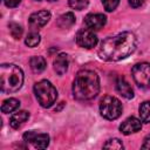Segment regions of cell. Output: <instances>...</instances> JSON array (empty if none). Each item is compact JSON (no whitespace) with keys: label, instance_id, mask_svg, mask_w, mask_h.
Returning a JSON list of instances; mask_svg holds the SVG:
<instances>
[{"label":"cell","instance_id":"cell-18","mask_svg":"<svg viewBox=\"0 0 150 150\" xmlns=\"http://www.w3.org/2000/svg\"><path fill=\"white\" fill-rule=\"evenodd\" d=\"M139 117L144 123H150V101H145L139 105Z\"/></svg>","mask_w":150,"mask_h":150},{"label":"cell","instance_id":"cell-24","mask_svg":"<svg viewBox=\"0 0 150 150\" xmlns=\"http://www.w3.org/2000/svg\"><path fill=\"white\" fill-rule=\"evenodd\" d=\"M143 4H144V0H129V5L131 7H134V8L141 7Z\"/></svg>","mask_w":150,"mask_h":150},{"label":"cell","instance_id":"cell-27","mask_svg":"<svg viewBox=\"0 0 150 150\" xmlns=\"http://www.w3.org/2000/svg\"><path fill=\"white\" fill-rule=\"evenodd\" d=\"M48 1H56V0H48Z\"/></svg>","mask_w":150,"mask_h":150},{"label":"cell","instance_id":"cell-21","mask_svg":"<svg viewBox=\"0 0 150 150\" xmlns=\"http://www.w3.org/2000/svg\"><path fill=\"white\" fill-rule=\"evenodd\" d=\"M103 148L105 149H123V144L118 138H111L109 141H107L103 144Z\"/></svg>","mask_w":150,"mask_h":150},{"label":"cell","instance_id":"cell-9","mask_svg":"<svg viewBox=\"0 0 150 150\" xmlns=\"http://www.w3.org/2000/svg\"><path fill=\"white\" fill-rule=\"evenodd\" d=\"M105 22H107L105 15L100 14V13H90L84 18L86 27L91 30H98V29L103 28Z\"/></svg>","mask_w":150,"mask_h":150},{"label":"cell","instance_id":"cell-6","mask_svg":"<svg viewBox=\"0 0 150 150\" xmlns=\"http://www.w3.org/2000/svg\"><path fill=\"white\" fill-rule=\"evenodd\" d=\"M132 79L142 89H150V63L141 62L132 67Z\"/></svg>","mask_w":150,"mask_h":150},{"label":"cell","instance_id":"cell-19","mask_svg":"<svg viewBox=\"0 0 150 150\" xmlns=\"http://www.w3.org/2000/svg\"><path fill=\"white\" fill-rule=\"evenodd\" d=\"M25 42H26V45H27L28 47H35V46H38L39 42H40V35H39V33H36V32H30V33L27 35Z\"/></svg>","mask_w":150,"mask_h":150},{"label":"cell","instance_id":"cell-2","mask_svg":"<svg viewBox=\"0 0 150 150\" xmlns=\"http://www.w3.org/2000/svg\"><path fill=\"white\" fill-rule=\"evenodd\" d=\"M100 91V79L94 70H80L73 82V95L76 100L87 101L94 98Z\"/></svg>","mask_w":150,"mask_h":150},{"label":"cell","instance_id":"cell-22","mask_svg":"<svg viewBox=\"0 0 150 150\" xmlns=\"http://www.w3.org/2000/svg\"><path fill=\"white\" fill-rule=\"evenodd\" d=\"M88 2H89V0H69V6L74 9L81 11L87 7Z\"/></svg>","mask_w":150,"mask_h":150},{"label":"cell","instance_id":"cell-17","mask_svg":"<svg viewBox=\"0 0 150 150\" xmlns=\"http://www.w3.org/2000/svg\"><path fill=\"white\" fill-rule=\"evenodd\" d=\"M20 105V102L16 98H7L1 104V111L4 114H9L15 111Z\"/></svg>","mask_w":150,"mask_h":150},{"label":"cell","instance_id":"cell-15","mask_svg":"<svg viewBox=\"0 0 150 150\" xmlns=\"http://www.w3.org/2000/svg\"><path fill=\"white\" fill-rule=\"evenodd\" d=\"M74 23H75V16L71 12L64 13L57 19V26L60 28H63V29H67V28L71 27Z\"/></svg>","mask_w":150,"mask_h":150},{"label":"cell","instance_id":"cell-11","mask_svg":"<svg viewBox=\"0 0 150 150\" xmlns=\"http://www.w3.org/2000/svg\"><path fill=\"white\" fill-rule=\"evenodd\" d=\"M141 128H142L141 120L131 116V117L127 118L124 122H122V124L120 125V131L122 134H124V135H130V134L139 131Z\"/></svg>","mask_w":150,"mask_h":150},{"label":"cell","instance_id":"cell-8","mask_svg":"<svg viewBox=\"0 0 150 150\" xmlns=\"http://www.w3.org/2000/svg\"><path fill=\"white\" fill-rule=\"evenodd\" d=\"M23 141L30 143L36 149H45L49 144V136L47 134L38 132L35 130H30L23 134Z\"/></svg>","mask_w":150,"mask_h":150},{"label":"cell","instance_id":"cell-26","mask_svg":"<svg viewBox=\"0 0 150 150\" xmlns=\"http://www.w3.org/2000/svg\"><path fill=\"white\" fill-rule=\"evenodd\" d=\"M142 148L143 149H150V134L145 136V138L143 141V144H142Z\"/></svg>","mask_w":150,"mask_h":150},{"label":"cell","instance_id":"cell-25","mask_svg":"<svg viewBox=\"0 0 150 150\" xmlns=\"http://www.w3.org/2000/svg\"><path fill=\"white\" fill-rule=\"evenodd\" d=\"M4 1L7 7H16L21 2V0H4Z\"/></svg>","mask_w":150,"mask_h":150},{"label":"cell","instance_id":"cell-10","mask_svg":"<svg viewBox=\"0 0 150 150\" xmlns=\"http://www.w3.org/2000/svg\"><path fill=\"white\" fill-rule=\"evenodd\" d=\"M50 19V13L48 11H39L33 13L29 16V26L32 29H39L41 27H43Z\"/></svg>","mask_w":150,"mask_h":150},{"label":"cell","instance_id":"cell-20","mask_svg":"<svg viewBox=\"0 0 150 150\" xmlns=\"http://www.w3.org/2000/svg\"><path fill=\"white\" fill-rule=\"evenodd\" d=\"M8 28H9V33H11V35L14 38V39H20L21 38V35H22V27L20 26V25H18V23H15V22H11L9 25H8Z\"/></svg>","mask_w":150,"mask_h":150},{"label":"cell","instance_id":"cell-3","mask_svg":"<svg viewBox=\"0 0 150 150\" xmlns=\"http://www.w3.org/2000/svg\"><path fill=\"white\" fill-rule=\"evenodd\" d=\"M23 83V73L21 68L13 63H4L0 67V86L5 94L18 91Z\"/></svg>","mask_w":150,"mask_h":150},{"label":"cell","instance_id":"cell-28","mask_svg":"<svg viewBox=\"0 0 150 150\" xmlns=\"http://www.w3.org/2000/svg\"><path fill=\"white\" fill-rule=\"evenodd\" d=\"M35 1H41V0H35Z\"/></svg>","mask_w":150,"mask_h":150},{"label":"cell","instance_id":"cell-4","mask_svg":"<svg viewBox=\"0 0 150 150\" xmlns=\"http://www.w3.org/2000/svg\"><path fill=\"white\" fill-rule=\"evenodd\" d=\"M34 93L38 102L43 108L52 107L57 98V90L47 80H41L34 84Z\"/></svg>","mask_w":150,"mask_h":150},{"label":"cell","instance_id":"cell-1","mask_svg":"<svg viewBox=\"0 0 150 150\" xmlns=\"http://www.w3.org/2000/svg\"><path fill=\"white\" fill-rule=\"evenodd\" d=\"M136 46L137 39L135 34L123 32L103 40L98 48V55L104 61H120L131 55Z\"/></svg>","mask_w":150,"mask_h":150},{"label":"cell","instance_id":"cell-14","mask_svg":"<svg viewBox=\"0 0 150 150\" xmlns=\"http://www.w3.org/2000/svg\"><path fill=\"white\" fill-rule=\"evenodd\" d=\"M28 118H29V112L26 111V110H20V111H18V112H15V114L12 115L11 121H9V124H11L12 128L18 129V128H20Z\"/></svg>","mask_w":150,"mask_h":150},{"label":"cell","instance_id":"cell-7","mask_svg":"<svg viewBox=\"0 0 150 150\" xmlns=\"http://www.w3.org/2000/svg\"><path fill=\"white\" fill-rule=\"evenodd\" d=\"M76 43L82 47V48H87V49H90L93 47L96 46L97 43V36L96 34L94 33V30L89 29V28H82L77 32L76 34Z\"/></svg>","mask_w":150,"mask_h":150},{"label":"cell","instance_id":"cell-5","mask_svg":"<svg viewBox=\"0 0 150 150\" xmlns=\"http://www.w3.org/2000/svg\"><path fill=\"white\" fill-rule=\"evenodd\" d=\"M100 112L107 120H116L122 114V103L118 98L107 95L100 101Z\"/></svg>","mask_w":150,"mask_h":150},{"label":"cell","instance_id":"cell-16","mask_svg":"<svg viewBox=\"0 0 150 150\" xmlns=\"http://www.w3.org/2000/svg\"><path fill=\"white\" fill-rule=\"evenodd\" d=\"M29 64H30V68L34 73H41L45 70L47 63H46V60L42 57V56H33L30 60H29Z\"/></svg>","mask_w":150,"mask_h":150},{"label":"cell","instance_id":"cell-12","mask_svg":"<svg viewBox=\"0 0 150 150\" xmlns=\"http://www.w3.org/2000/svg\"><path fill=\"white\" fill-rule=\"evenodd\" d=\"M116 89L117 91L125 98H132L134 97V90L131 88V86L129 84V82L123 77V76H120L116 81Z\"/></svg>","mask_w":150,"mask_h":150},{"label":"cell","instance_id":"cell-23","mask_svg":"<svg viewBox=\"0 0 150 150\" xmlns=\"http://www.w3.org/2000/svg\"><path fill=\"white\" fill-rule=\"evenodd\" d=\"M103 7L108 12H112L120 4V0H102Z\"/></svg>","mask_w":150,"mask_h":150},{"label":"cell","instance_id":"cell-13","mask_svg":"<svg viewBox=\"0 0 150 150\" xmlns=\"http://www.w3.org/2000/svg\"><path fill=\"white\" fill-rule=\"evenodd\" d=\"M68 66H69V59H68L67 54L61 53L55 57V60H54V70L59 75H63L68 70Z\"/></svg>","mask_w":150,"mask_h":150}]
</instances>
